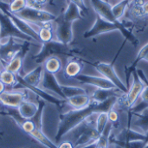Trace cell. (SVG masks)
Listing matches in <instances>:
<instances>
[{"label": "cell", "instance_id": "cell-1", "mask_svg": "<svg viewBox=\"0 0 148 148\" xmlns=\"http://www.w3.org/2000/svg\"><path fill=\"white\" fill-rule=\"evenodd\" d=\"M94 114H99L97 109V102L92 101V102L85 108L81 110H71L65 113L61 120L58 133L56 134V141H60L61 139L69 133L75 127L86 121L90 115Z\"/></svg>", "mask_w": 148, "mask_h": 148}, {"label": "cell", "instance_id": "cell-2", "mask_svg": "<svg viewBox=\"0 0 148 148\" xmlns=\"http://www.w3.org/2000/svg\"><path fill=\"white\" fill-rule=\"evenodd\" d=\"M114 30H120L127 41L132 42L134 45H138V43H139L138 39L124 26L123 23H121L120 25L114 24L111 22L105 20L104 18H102L101 16H100L98 15L96 16L95 23L93 25V27L89 30L86 31L83 36L85 38H91V37H95L98 35L111 32Z\"/></svg>", "mask_w": 148, "mask_h": 148}, {"label": "cell", "instance_id": "cell-3", "mask_svg": "<svg viewBox=\"0 0 148 148\" xmlns=\"http://www.w3.org/2000/svg\"><path fill=\"white\" fill-rule=\"evenodd\" d=\"M15 15L23 19L29 24L34 23L38 27H40L43 23H52L56 20V16L49 11L32 8L29 6H27L24 10Z\"/></svg>", "mask_w": 148, "mask_h": 148}, {"label": "cell", "instance_id": "cell-4", "mask_svg": "<svg viewBox=\"0 0 148 148\" xmlns=\"http://www.w3.org/2000/svg\"><path fill=\"white\" fill-rule=\"evenodd\" d=\"M10 37L15 39H20L28 42H35L28 36L23 34L15 26L10 17L2 10H0V39H6Z\"/></svg>", "mask_w": 148, "mask_h": 148}, {"label": "cell", "instance_id": "cell-5", "mask_svg": "<svg viewBox=\"0 0 148 148\" xmlns=\"http://www.w3.org/2000/svg\"><path fill=\"white\" fill-rule=\"evenodd\" d=\"M96 70L102 75V77L108 80L110 82H112L116 88H118L121 92L123 94H127L128 88L124 84V82L121 80V78L118 76L113 63H98L95 66Z\"/></svg>", "mask_w": 148, "mask_h": 148}, {"label": "cell", "instance_id": "cell-6", "mask_svg": "<svg viewBox=\"0 0 148 148\" xmlns=\"http://www.w3.org/2000/svg\"><path fill=\"white\" fill-rule=\"evenodd\" d=\"M20 89H6L0 95V104L8 108L17 109L26 100V92Z\"/></svg>", "mask_w": 148, "mask_h": 148}, {"label": "cell", "instance_id": "cell-7", "mask_svg": "<svg viewBox=\"0 0 148 148\" xmlns=\"http://www.w3.org/2000/svg\"><path fill=\"white\" fill-rule=\"evenodd\" d=\"M133 75H134L133 83H132L130 88L128 89V92L127 94V97H126L125 102H124L125 106L128 108H131L136 103L138 99L140 97L143 90L147 87L146 84L138 76V75L136 73V69L133 72Z\"/></svg>", "mask_w": 148, "mask_h": 148}, {"label": "cell", "instance_id": "cell-8", "mask_svg": "<svg viewBox=\"0 0 148 148\" xmlns=\"http://www.w3.org/2000/svg\"><path fill=\"white\" fill-rule=\"evenodd\" d=\"M41 87L43 88V89L45 91H47V92L49 91L50 95H51V92H52L54 94V95H56L59 99L66 101L65 97H64V95H63V94L62 92V89H61V84L57 82L55 75H51V74L46 73L44 71L43 75H42V79L40 88Z\"/></svg>", "mask_w": 148, "mask_h": 148}, {"label": "cell", "instance_id": "cell-9", "mask_svg": "<svg viewBox=\"0 0 148 148\" xmlns=\"http://www.w3.org/2000/svg\"><path fill=\"white\" fill-rule=\"evenodd\" d=\"M90 1L94 10H95L98 16H101L105 20L111 22L114 24L120 25L121 23L120 20H117L114 17L112 10V6L108 4L107 2H105L104 0H90Z\"/></svg>", "mask_w": 148, "mask_h": 148}, {"label": "cell", "instance_id": "cell-10", "mask_svg": "<svg viewBox=\"0 0 148 148\" xmlns=\"http://www.w3.org/2000/svg\"><path fill=\"white\" fill-rule=\"evenodd\" d=\"M56 36L57 41L64 45H68L73 40L72 23L65 21L63 18L57 22L56 29Z\"/></svg>", "mask_w": 148, "mask_h": 148}, {"label": "cell", "instance_id": "cell-11", "mask_svg": "<svg viewBox=\"0 0 148 148\" xmlns=\"http://www.w3.org/2000/svg\"><path fill=\"white\" fill-rule=\"evenodd\" d=\"M66 51V45L59 42L58 41H52L47 43H43L42 49L37 55V57L41 61H45L50 56H54L56 54L63 53Z\"/></svg>", "mask_w": 148, "mask_h": 148}, {"label": "cell", "instance_id": "cell-12", "mask_svg": "<svg viewBox=\"0 0 148 148\" xmlns=\"http://www.w3.org/2000/svg\"><path fill=\"white\" fill-rule=\"evenodd\" d=\"M75 79L82 83L91 85V86L96 87L97 88L110 89V88H115L112 82H110L108 80H107L104 77L92 76V75H79Z\"/></svg>", "mask_w": 148, "mask_h": 148}, {"label": "cell", "instance_id": "cell-13", "mask_svg": "<svg viewBox=\"0 0 148 148\" xmlns=\"http://www.w3.org/2000/svg\"><path fill=\"white\" fill-rule=\"evenodd\" d=\"M20 116L23 120H31L33 119L39 110V105L34 101H24L20 107L17 108Z\"/></svg>", "mask_w": 148, "mask_h": 148}, {"label": "cell", "instance_id": "cell-14", "mask_svg": "<svg viewBox=\"0 0 148 148\" xmlns=\"http://www.w3.org/2000/svg\"><path fill=\"white\" fill-rule=\"evenodd\" d=\"M43 68L42 65L36 67L35 69L29 71L28 74H26L23 77H22V81L30 86L34 87H40L42 79V75H43Z\"/></svg>", "mask_w": 148, "mask_h": 148}, {"label": "cell", "instance_id": "cell-15", "mask_svg": "<svg viewBox=\"0 0 148 148\" xmlns=\"http://www.w3.org/2000/svg\"><path fill=\"white\" fill-rule=\"evenodd\" d=\"M91 102H92V100L88 94L78 95L70 97L66 100V103L69 107L72 108V110L83 109L87 108Z\"/></svg>", "mask_w": 148, "mask_h": 148}, {"label": "cell", "instance_id": "cell-16", "mask_svg": "<svg viewBox=\"0 0 148 148\" xmlns=\"http://www.w3.org/2000/svg\"><path fill=\"white\" fill-rule=\"evenodd\" d=\"M146 140V135L140 134L132 128L125 129L121 131L116 137V141L120 142H131L137 140Z\"/></svg>", "mask_w": 148, "mask_h": 148}, {"label": "cell", "instance_id": "cell-17", "mask_svg": "<svg viewBox=\"0 0 148 148\" xmlns=\"http://www.w3.org/2000/svg\"><path fill=\"white\" fill-rule=\"evenodd\" d=\"M42 68L46 73H49L51 75H56L57 73H59L62 70V61L60 60V58L54 56H50V57L47 58L43 62Z\"/></svg>", "mask_w": 148, "mask_h": 148}, {"label": "cell", "instance_id": "cell-18", "mask_svg": "<svg viewBox=\"0 0 148 148\" xmlns=\"http://www.w3.org/2000/svg\"><path fill=\"white\" fill-rule=\"evenodd\" d=\"M119 92H121L118 88H110V89H102L97 88L93 94V101L96 102H102L107 101L108 99L114 96H119Z\"/></svg>", "mask_w": 148, "mask_h": 148}, {"label": "cell", "instance_id": "cell-19", "mask_svg": "<svg viewBox=\"0 0 148 148\" xmlns=\"http://www.w3.org/2000/svg\"><path fill=\"white\" fill-rule=\"evenodd\" d=\"M37 35L41 43H47L54 41V34L51 27V23H46L42 24L37 29Z\"/></svg>", "mask_w": 148, "mask_h": 148}, {"label": "cell", "instance_id": "cell-20", "mask_svg": "<svg viewBox=\"0 0 148 148\" xmlns=\"http://www.w3.org/2000/svg\"><path fill=\"white\" fill-rule=\"evenodd\" d=\"M82 70V64L75 60L69 61L64 68V75L68 78H76Z\"/></svg>", "mask_w": 148, "mask_h": 148}, {"label": "cell", "instance_id": "cell-21", "mask_svg": "<svg viewBox=\"0 0 148 148\" xmlns=\"http://www.w3.org/2000/svg\"><path fill=\"white\" fill-rule=\"evenodd\" d=\"M81 10L73 3H68V7L63 14V19L67 22H69V23H72L75 22V20H78V19H82V14H81Z\"/></svg>", "mask_w": 148, "mask_h": 148}, {"label": "cell", "instance_id": "cell-22", "mask_svg": "<svg viewBox=\"0 0 148 148\" xmlns=\"http://www.w3.org/2000/svg\"><path fill=\"white\" fill-rule=\"evenodd\" d=\"M23 55L21 50L10 62H9L6 65L3 66V69L15 75H17L23 66Z\"/></svg>", "mask_w": 148, "mask_h": 148}, {"label": "cell", "instance_id": "cell-23", "mask_svg": "<svg viewBox=\"0 0 148 148\" xmlns=\"http://www.w3.org/2000/svg\"><path fill=\"white\" fill-rule=\"evenodd\" d=\"M0 81L6 86V88H13L18 83L17 75L6 70L5 69L0 70Z\"/></svg>", "mask_w": 148, "mask_h": 148}, {"label": "cell", "instance_id": "cell-24", "mask_svg": "<svg viewBox=\"0 0 148 148\" xmlns=\"http://www.w3.org/2000/svg\"><path fill=\"white\" fill-rule=\"evenodd\" d=\"M30 136H32L35 140H36L38 142H40L42 145L45 146L48 148H57V145H56L54 142H52L45 134L44 133L39 129V128H36L30 134Z\"/></svg>", "mask_w": 148, "mask_h": 148}, {"label": "cell", "instance_id": "cell-25", "mask_svg": "<svg viewBox=\"0 0 148 148\" xmlns=\"http://www.w3.org/2000/svg\"><path fill=\"white\" fill-rule=\"evenodd\" d=\"M136 120L133 122L135 127L140 128V133L146 134L148 131V109L141 114L136 115Z\"/></svg>", "mask_w": 148, "mask_h": 148}, {"label": "cell", "instance_id": "cell-26", "mask_svg": "<svg viewBox=\"0 0 148 148\" xmlns=\"http://www.w3.org/2000/svg\"><path fill=\"white\" fill-rule=\"evenodd\" d=\"M61 89L62 92L65 97V100L78 95H82V94H87L86 90L80 87H75V86H69V85H62L61 84Z\"/></svg>", "mask_w": 148, "mask_h": 148}, {"label": "cell", "instance_id": "cell-27", "mask_svg": "<svg viewBox=\"0 0 148 148\" xmlns=\"http://www.w3.org/2000/svg\"><path fill=\"white\" fill-rule=\"evenodd\" d=\"M147 55H148V43H147L145 46H143V47L140 49V51L138 52V55H137L136 59H135V61L134 62L133 65H132V66L127 69V82L129 81V76L131 75V74H133V72L135 70V69H136V65L138 64V62H140L141 60H144V59H145V57H146Z\"/></svg>", "mask_w": 148, "mask_h": 148}, {"label": "cell", "instance_id": "cell-28", "mask_svg": "<svg viewBox=\"0 0 148 148\" xmlns=\"http://www.w3.org/2000/svg\"><path fill=\"white\" fill-rule=\"evenodd\" d=\"M130 2L131 0H121L117 4L112 7L113 14L117 20H120L122 17Z\"/></svg>", "mask_w": 148, "mask_h": 148}, {"label": "cell", "instance_id": "cell-29", "mask_svg": "<svg viewBox=\"0 0 148 148\" xmlns=\"http://www.w3.org/2000/svg\"><path fill=\"white\" fill-rule=\"evenodd\" d=\"M28 6L27 0H12L8 4V10L13 14H17Z\"/></svg>", "mask_w": 148, "mask_h": 148}, {"label": "cell", "instance_id": "cell-30", "mask_svg": "<svg viewBox=\"0 0 148 148\" xmlns=\"http://www.w3.org/2000/svg\"><path fill=\"white\" fill-rule=\"evenodd\" d=\"M108 123V113H100L96 118V122H95L96 130L100 134L103 132V130L106 127Z\"/></svg>", "mask_w": 148, "mask_h": 148}, {"label": "cell", "instance_id": "cell-31", "mask_svg": "<svg viewBox=\"0 0 148 148\" xmlns=\"http://www.w3.org/2000/svg\"><path fill=\"white\" fill-rule=\"evenodd\" d=\"M131 112L134 115H138V114H141L142 113H144L146 110L148 109V103L146 101H141L140 102L134 104L131 108Z\"/></svg>", "mask_w": 148, "mask_h": 148}, {"label": "cell", "instance_id": "cell-32", "mask_svg": "<svg viewBox=\"0 0 148 148\" xmlns=\"http://www.w3.org/2000/svg\"><path fill=\"white\" fill-rule=\"evenodd\" d=\"M20 127H21V128H22L25 133H27L28 134H30L36 128V124H35L31 120H25V121L22 123V125H21Z\"/></svg>", "mask_w": 148, "mask_h": 148}, {"label": "cell", "instance_id": "cell-33", "mask_svg": "<svg viewBox=\"0 0 148 148\" xmlns=\"http://www.w3.org/2000/svg\"><path fill=\"white\" fill-rule=\"evenodd\" d=\"M108 121H110L113 124L116 123L119 121V114L115 110H114V108L108 113Z\"/></svg>", "mask_w": 148, "mask_h": 148}, {"label": "cell", "instance_id": "cell-34", "mask_svg": "<svg viewBox=\"0 0 148 148\" xmlns=\"http://www.w3.org/2000/svg\"><path fill=\"white\" fill-rule=\"evenodd\" d=\"M69 2L75 3L82 11H87V10H88L84 0H69Z\"/></svg>", "mask_w": 148, "mask_h": 148}, {"label": "cell", "instance_id": "cell-35", "mask_svg": "<svg viewBox=\"0 0 148 148\" xmlns=\"http://www.w3.org/2000/svg\"><path fill=\"white\" fill-rule=\"evenodd\" d=\"M57 148H75V146L71 141L64 140L57 146Z\"/></svg>", "mask_w": 148, "mask_h": 148}, {"label": "cell", "instance_id": "cell-36", "mask_svg": "<svg viewBox=\"0 0 148 148\" xmlns=\"http://www.w3.org/2000/svg\"><path fill=\"white\" fill-rule=\"evenodd\" d=\"M140 99H141V101H146L148 103V86H147L145 88V89L143 90V92L140 95Z\"/></svg>", "mask_w": 148, "mask_h": 148}, {"label": "cell", "instance_id": "cell-37", "mask_svg": "<svg viewBox=\"0 0 148 148\" xmlns=\"http://www.w3.org/2000/svg\"><path fill=\"white\" fill-rule=\"evenodd\" d=\"M141 9H142V12H143L145 15H148V1L145 2V3L142 4Z\"/></svg>", "mask_w": 148, "mask_h": 148}, {"label": "cell", "instance_id": "cell-38", "mask_svg": "<svg viewBox=\"0 0 148 148\" xmlns=\"http://www.w3.org/2000/svg\"><path fill=\"white\" fill-rule=\"evenodd\" d=\"M6 90V86L0 81V95Z\"/></svg>", "mask_w": 148, "mask_h": 148}, {"label": "cell", "instance_id": "cell-39", "mask_svg": "<svg viewBox=\"0 0 148 148\" xmlns=\"http://www.w3.org/2000/svg\"><path fill=\"white\" fill-rule=\"evenodd\" d=\"M97 147V146H96V142L95 143H93V144H91V145H88V146H86V147H81V148H96Z\"/></svg>", "mask_w": 148, "mask_h": 148}, {"label": "cell", "instance_id": "cell-40", "mask_svg": "<svg viewBox=\"0 0 148 148\" xmlns=\"http://www.w3.org/2000/svg\"><path fill=\"white\" fill-rule=\"evenodd\" d=\"M146 135V140H145V143H146V145L148 144V131L147 132V134H145Z\"/></svg>", "mask_w": 148, "mask_h": 148}, {"label": "cell", "instance_id": "cell-41", "mask_svg": "<svg viewBox=\"0 0 148 148\" xmlns=\"http://www.w3.org/2000/svg\"><path fill=\"white\" fill-rule=\"evenodd\" d=\"M144 60H146L147 62H148V55L146 56V57H145V59H144Z\"/></svg>", "mask_w": 148, "mask_h": 148}, {"label": "cell", "instance_id": "cell-42", "mask_svg": "<svg viewBox=\"0 0 148 148\" xmlns=\"http://www.w3.org/2000/svg\"><path fill=\"white\" fill-rule=\"evenodd\" d=\"M96 148H108V147H97Z\"/></svg>", "mask_w": 148, "mask_h": 148}, {"label": "cell", "instance_id": "cell-43", "mask_svg": "<svg viewBox=\"0 0 148 148\" xmlns=\"http://www.w3.org/2000/svg\"><path fill=\"white\" fill-rule=\"evenodd\" d=\"M145 148H148V144H147V145H146V147H145Z\"/></svg>", "mask_w": 148, "mask_h": 148}, {"label": "cell", "instance_id": "cell-44", "mask_svg": "<svg viewBox=\"0 0 148 148\" xmlns=\"http://www.w3.org/2000/svg\"><path fill=\"white\" fill-rule=\"evenodd\" d=\"M65 1H66V2H67V3H69V0H65Z\"/></svg>", "mask_w": 148, "mask_h": 148}, {"label": "cell", "instance_id": "cell-45", "mask_svg": "<svg viewBox=\"0 0 148 148\" xmlns=\"http://www.w3.org/2000/svg\"><path fill=\"white\" fill-rule=\"evenodd\" d=\"M11 1H12V0H9V3H10Z\"/></svg>", "mask_w": 148, "mask_h": 148}, {"label": "cell", "instance_id": "cell-46", "mask_svg": "<svg viewBox=\"0 0 148 148\" xmlns=\"http://www.w3.org/2000/svg\"><path fill=\"white\" fill-rule=\"evenodd\" d=\"M0 1H1V2H3V0H0Z\"/></svg>", "mask_w": 148, "mask_h": 148}, {"label": "cell", "instance_id": "cell-47", "mask_svg": "<svg viewBox=\"0 0 148 148\" xmlns=\"http://www.w3.org/2000/svg\"><path fill=\"white\" fill-rule=\"evenodd\" d=\"M131 1H132V0H131Z\"/></svg>", "mask_w": 148, "mask_h": 148}]
</instances>
